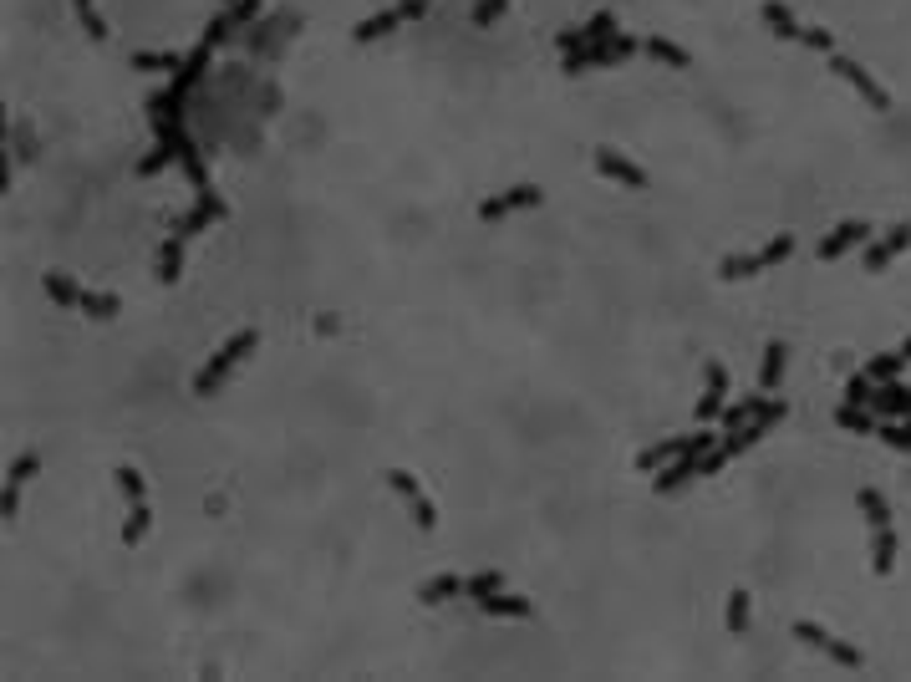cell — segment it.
Returning <instances> with one entry per match:
<instances>
[{
    "mask_svg": "<svg viewBox=\"0 0 911 682\" xmlns=\"http://www.w3.org/2000/svg\"><path fill=\"white\" fill-rule=\"evenodd\" d=\"M856 504H861L866 525H871V571H876V576H891V571H896V525H891V504H886L881 489H871V484L856 494Z\"/></svg>",
    "mask_w": 911,
    "mask_h": 682,
    "instance_id": "6da1fadb",
    "label": "cell"
},
{
    "mask_svg": "<svg viewBox=\"0 0 911 682\" xmlns=\"http://www.w3.org/2000/svg\"><path fill=\"white\" fill-rule=\"evenodd\" d=\"M255 347H260V331H255V326L235 331V336L224 341V347H219V352H214V357L199 367V377H194V392H199V397H214V392L224 387V377H230V372H235V367H240V362H245Z\"/></svg>",
    "mask_w": 911,
    "mask_h": 682,
    "instance_id": "7a4b0ae2",
    "label": "cell"
},
{
    "mask_svg": "<svg viewBox=\"0 0 911 682\" xmlns=\"http://www.w3.org/2000/svg\"><path fill=\"white\" fill-rule=\"evenodd\" d=\"M642 51V41L637 36H606V41H596V46H581V51H565V67L560 72H571V77H581V72H606V67H621V62H632V56Z\"/></svg>",
    "mask_w": 911,
    "mask_h": 682,
    "instance_id": "3957f363",
    "label": "cell"
},
{
    "mask_svg": "<svg viewBox=\"0 0 911 682\" xmlns=\"http://www.w3.org/2000/svg\"><path fill=\"white\" fill-rule=\"evenodd\" d=\"M784 413H789V403L784 397H759V413L749 418V423H738V428H723V448H728V459H738V453H749L774 423H784Z\"/></svg>",
    "mask_w": 911,
    "mask_h": 682,
    "instance_id": "277c9868",
    "label": "cell"
},
{
    "mask_svg": "<svg viewBox=\"0 0 911 682\" xmlns=\"http://www.w3.org/2000/svg\"><path fill=\"white\" fill-rule=\"evenodd\" d=\"M789 255H794V235L784 230V235H774L764 250H749V255H723L718 275H723V280H749V275H764L769 265H784Z\"/></svg>",
    "mask_w": 911,
    "mask_h": 682,
    "instance_id": "5b68a950",
    "label": "cell"
},
{
    "mask_svg": "<svg viewBox=\"0 0 911 682\" xmlns=\"http://www.w3.org/2000/svg\"><path fill=\"white\" fill-rule=\"evenodd\" d=\"M118 489H123V499H128V525H123V545H128V550H138V545H143V535H148V525H153V509H148V489H143V474H138L133 464H123V469H118Z\"/></svg>",
    "mask_w": 911,
    "mask_h": 682,
    "instance_id": "8992f818",
    "label": "cell"
},
{
    "mask_svg": "<svg viewBox=\"0 0 911 682\" xmlns=\"http://www.w3.org/2000/svg\"><path fill=\"white\" fill-rule=\"evenodd\" d=\"M713 428L703 423L698 433H677V438H662V443H652V448H642V459H637V469L642 474H657V469H667L672 459H682V453H703V448H713Z\"/></svg>",
    "mask_w": 911,
    "mask_h": 682,
    "instance_id": "52a82bcc",
    "label": "cell"
},
{
    "mask_svg": "<svg viewBox=\"0 0 911 682\" xmlns=\"http://www.w3.org/2000/svg\"><path fill=\"white\" fill-rule=\"evenodd\" d=\"M382 479H387V489H392L397 499H403V509L413 515V525H418V530H433V525H438V509H433V499L423 494V484H418L408 469H387Z\"/></svg>",
    "mask_w": 911,
    "mask_h": 682,
    "instance_id": "ba28073f",
    "label": "cell"
},
{
    "mask_svg": "<svg viewBox=\"0 0 911 682\" xmlns=\"http://www.w3.org/2000/svg\"><path fill=\"white\" fill-rule=\"evenodd\" d=\"M830 77H840L845 87H856V92H861L876 112H891V92H886V87H881V82H876L861 62H850L845 51H830Z\"/></svg>",
    "mask_w": 911,
    "mask_h": 682,
    "instance_id": "9c48e42d",
    "label": "cell"
},
{
    "mask_svg": "<svg viewBox=\"0 0 911 682\" xmlns=\"http://www.w3.org/2000/svg\"><path fill=\"white\" fill-rule=\"evenodd\" d=\"M794 637H800L805 647H815L820 657H830L835 667H866V657H861L856 647H850V642L830 637V632L820 627V621H805V616H800V621H794Z\"/></svg>",
    "mask_w": 911,
    "mask_h": 682,
    "instance_id": "30bf717a",
    "label": "cell"
},
{
    "mask_svg": "<svg viewBox=\"0 0 911 682\" xmlns=\"http://www.w3.org/2000/svg\"><path fill=\"white\" fill-rule=\"evenodd\" d=\"M535 204H545V189H540V184H515V189L489 194V199L479 204V219H484V224H499V219L520 214V209H535Z\"/></svg>",
    "mask_w": 911,
    "mask_h": 682,
    "instance_id": "8fae6325",
    "label": "cell"
},
{
    "mask_svg": "<svg viewBox=\"0 0 911 682\" xmlns=\"http://www.w3.org/2000/svg\"><path fill=\"white\" fill-rule=\"evenodd\" d=\"M591 168H596L601 179L621 184V189H647V168H642V163H632L626 153H616L611 143H601V148L591 153Z\"/></svg>",
    "mask_w": 911,
    "mask_h": 682,
    "instance_id": "7c38bea8",
    "label": "cell"
},
{
    "mask_svg": "<svg viewBox=\"0 0 911 682\" xmlns=\"http://www.w3.org/2000/svg\"><path fill=\"white\" fill-rule=\"evenodd\" d=\"M36 469H41V453H21V459L6 469V494H0V520H6V525L21 515V489L31 484Z\"/></svg>",
    "mask_w": 911,
    "mask_h": 682,
    "instance_id": "4fadbf2b",
    "label": "cell"
},
{
    "mask_svg": "<svg viewBox=\"0 0 911 682\" xmlns=\"http://www.w3.org/2000/svg\"><path fill=\"white\" fill-rule=\"evenodd\" d=\"M906 245H911V224H891V230H886L881 240H876V235L866 240V260H861V265L876 275V270H886V265H891Z\"/></svg>",
    "mask_w": 911,
    "mask_h": 682,
    "instance_id": "5bb4252c",
    "label": "cell"
},
{
    "mask_svg": "<svg viewBox=\"0 0 911 682\" xmlns=\"http://www.w3.org/2000/svg\"><path fill=\"white\" fill-rule=\"evenodd\" d=\"M871 235H876V230H871L866 219H845V224H835V230L820 240V260H840V255H850L856 245H866Z\"/></svg>",
    "mask_w": 911,
    "mask_h": 682,
    "instance_id": "9a60e30c",
    "label": "cell"
},
{
    "mask_svg": "<svg viewBox=\"0 0 911 682\" xmlns=\"http://www.w3.org/2000/svg\"><path fill=\"white\" fill-rule=\"evenodd\" d=\"M723 408H728V367L708 362V392L698 397V423H718Z\"/></svg>",
    "mask_w": 911,
    "mask_h": 682,
    "instance_id": "2e32d148",
    "label": "cell"
},
{
    "mask_svg": "<svg viewBox=\"0 0 911 682\" xmlns=\"http://www.w3.org/2000/svg\"><path fill=\"white\" fill-rule=\"evenodd\" d=\"M759 21H764V26H769V31H774L779 41H794V46H805V31H810V26H805L800 16H794V11L784 6V0H764Z\"/></svg>",
    "mask_w": 911,
    "mask_h": 682,
    "instance_id": "e0dca14e",
    "label": "cell"
},
{
    "mask_svg": "<svg viewBox=\"0 0 911 682\" xmlns=\"http://www.w3.org/2000/svg\"><path fill=\"white\" fill-rule=\"evenodd\" d=\"M606 36H616V16L611 11H596L586 26H576V31H560V51H581V46H596V41H606Z\"/></svg>",
    "mask_w": 911,
    "mask_h": 682,
    "instance_id": "ac0fdd59",
    "label": "cell"
},
{
    "mask_svg": "<svg viewBox=\"0 0 911 682\" xmlns=\"http://www.w3.org/2000/svg\"><path fill=\"white\" fill-rule=\"evenodd\" d=\"M214 219H224V199H219V194H199V199H194V209L174 224V230H179L184 240H194V235L204 230V224H214Z\"/></svg>",
    "mask_w": 911,
    "mask_h": 682,
    "instance_id": "d6986e66",
    "label": "cell"
},
{
    "mask_svg": "<svg viewBox=\"0 0 911 682\" xmlns=\"http://www.w3.org/2000/svg\"><path fill=\"white\" fill-rule=\"evenodd\" d=\"M397 26H408V21H403V11H397V6H387V11H377V16L357 21V26H352V41H357V46H372V41L392 36Z\"/></svg>",
    "mask_w": 911,
    "mask_h": 682,
    "instance_id": "ffe728a7",
    "label": "cell"
},
{
    "mask_svg": "<svg viewBox=\"0 0 911 682\" xmlns=\"http://www.w3.org/2000/svg\"><path fill=\"white\" fill-rule=\"evenodd\" d=\"M871 408H876L881 423H886V418H906V413H911V387H906V382H881L876 397H871Z\"/></svg>",
    "mask_w": 911,
    "mask_h": 682,
    "instance_id": "44dd1931",
    "label": "cell"
},
{
    "mask_svg": "<svg viewBox=\"0 0 911 682\" xmlns=\"http://www.w3.org/2000/svg\"><path fill=\"white\" fill-rule=\"evenodd\" d=\"M41 291H46V301H56L62 311H77V301H82V286L72 275H62V270H46L41 275Z\"/></svg>",
    "mask_w": 911,
    "mask_h": 682,
    "instance_id": "7402d4cb",
    "label": "cell"
},
{
    "mask_svg": "<svg viewBox=\"0 0 911 682\" xmlns=\"http://www.w3.org/2000/svg\"><path fill=\"white\" fill-rule=\"evenodd\" d=\"M179 275H184V235L174 230L163 240V250H158V280H163V286H179Z\"/></svg>",
    "mask_w": 911,
    "mask_h": 682,
    "instance_id": "603a6c76",
    "label": "cell"
},
{
    "mask_svg": "<svg viewBox=\"0 0 911 682\" xmlns=\"http://www.w3.org/2000/svg\"><path fill=\"white\" fill-rule=\"evenodd\" d=\"M642 51L652 56V62L677 67V72H682V67H693V51H688V46H677V41H667V36H647V41H642Z\"/></svg>",
    "mask_w": 911,
    "mask_h": 682,
    "instance_id": "cb8c5ba5",
    "label": "cell"
},
{
    "mask_svg": "<svg viewBox=\"0 0 911 682\" xmlns=\"http://www.w3.org/2000/svg\"><path fill=\"white\" fill-rule=\"evenodd\" d=\"M749 606H754V596H749L744 586H733V591H728V611H723L728 637H749Z\"/></svg>",
    "mask_w": 911,
    "mask_h": 682,
    "instance_id": "d4e9b609",
    "label": "cell"
},
{
    "mask_svg": "<svg viewBox=\"0 0 911 682\" xmlns=\"http://www.w3.org/2000/svg\"><path fill=\"white\" fill-rule=\"evenodd\" d=\"M479 606H484L489 616H515V621L535 616V601H530V596H509V591H494V596H484Z\"/></svg>",
    "mask_w": 911,
    "mask_h": 682,
    "instance_id": "484cf974",
    "label": "cell"
},
{
    "mask_svg": "<svg viewBox=\"0 0 911 682\" xmlns=\"http://www.w3.org/2000/svg\"><path fill=\"white\" fill-rule=\"evenodd\" d=\"M784 362H789V347H784V341H769V347H764V367H759V392H774L784 382Z\"/></svg>",
    "mask_w": 911,
    "mask_h": 682,
    "instance_id": "4316f807",
    "label": "cell"
},
{
    "mask_svg": "<svg viewBox=\"0 0 911 682\" xmlns=\"http://www.w3.org/2000/svg\"><path fill=\"white\" fill-rule=\"evenodd\" d=\"M453 596H464V576H433V581L418 586V601H423V606H443V601H453Z\"/></svg>",
    "mask_w": 911,
    "mask_h": 682,
    "instance_id": "83f0119b",
    "label": "cell"
},
{
    "mask_svg": "<svg viewBox=\"0 0 911 682\" xmlns=\"http://www.w3.org/2000/svg\"><path fill=\"white\" fill-rule=\"evenodd\" d=\"M835 423H840L845 433H876V428H881L876 408L866 413V408H856V403H840V408H835Z\"/></svg>",
    "mask_w": 911,
    "mask_h": 682,
    "instance_id": "f1b7e54d",
    "label": "cell"
},
{
    "mask_svg": "<svg viewBox=\"0 0 911 682\" xmlns=\"http://www.w3.org/2000/svg\"><path fill=\"white\" fill-rule=\"evenodd\" d=\"M77 311H82V316H92V321H112V316H118V311H123V301H118V296H112V291H102V296H97V291H82Z\"/></svg>",
    "mask_w": 911,
    "mask_h": 682,
    "instance_id": "f546056e",
    "label": "cell"
},
{
    "mask_svg": "<svg viewBox=\"0 0 911 682\" xmlns=\"http://www.w3.org/2000/svg\"><path fill=\"white\" fill-rule=\"evenodd\" d=\"M901 367H906V357H901V347H896V352H886V357H871L861 372L881 387V382H896V377H901Z\"/></svg>",
    "mask_w": 911,
    "mask_h": 682,
    "instance_id": "4dcf8cb0",
    "label": "cell"
},
{
    "mask_svg": "<svg viewBox=\"0 0 911 682\" xmlns=\"http://www.w3.org/2000/svg\"><path fill=\"white\" fill-rule=\"evenodd\" d=\"M876 438H881L886 448H896V453H911V413H906V418H886V423L876 428Z\"/></svg>",
    "mask_w": 911,
    "mask_h": 682,
    "instance_id": "1f68e13d",
    "label": "cell"
},
{
    "mask_svg": "<svg viewBox=\"0 0 911 682\" xmlns=\"http://www.w3.org/2000/svg\"><path fill=\"white\" fill-rule=\"evenodd\" d=\"M184 56L179 51H138L133 56V72H179Z\"/></svg>",
    "mask_w": 911,
    "mask_h": 682,
    "instance_id": "d6a6232c",
    "label": "cell"
},
{
    "mask_svg": "<svg viewBox=\"0 0 911 682\" xmlns=\"http://www.w3.org/2000/svg\"><path fill=\"white\" fill-rule=\"evenodd\" d=\"M494 591H504V576H499V571L464 576V596H469V601H484V596H494Z\"/></svg>",
    "mask_w": 911,
    "mask_h": 682,
    "instance_id": "836d02e7",
    "label": "cell"
},
{
    "mask_svg": "<svg viewBox=\"0 0 911 682\" xmlns=\"http://www.w3.org/2000/svg\"><path fill=\"white\" fill-rule=\"evenodd\" d=\"M72 11H77V21L92 41H107V21H102V11L92 6V0H72Z\"/></svg>",
    "mask_w": 911,
    "mask_h": 682,
    "instance_id": "e575fe53",
    "label": "cell"
},
{
    "mask_svg": "<svg viewBox=\"0 0 911 682\" xmlns=\"http://www.w3.org/2000/svg\"><path fill=\"white\" fill-rule=\"evenodd\" d=\"M871 397H876V382L866 377V372H856L845 382V403H856V408H871Z\"/></svg>",
    "mask_w": 911,
    "mask_h": 682,
    "instance_id": "d590c367",
    "label": "cell"
},
{
    "mask_svg": "<svg viewBox=\"0 0 911 682\" xmlns=\"http://www.w3.org/2000/svg\"><path fill=\"white\" fill-rule=\"evenodd\" d=\"M759 397H764V392H754V397H744V403L723 408V418H718V423H723V428H738V423H749V418L759 413Z\"/></svg>",
    "mask_w": 911,
    "mask_h": 682,
    "instance_id": "8d00e7d4",
    "label": "cell"
},
{
    "mask_svg": "<svg viewBox=\"0 0 911 682\" xmlns=\"http://www.w3.org/2000/svg\"><path fill=\"white\" fill-rule=\"evenodd\" d=\"M504 6H509V0H479V6L469 11V21H474V26H494V21L504 16Z\"/></svg>",
    "mask_w": 911,
    "mask_h": 682,
    "instance_id": "74e56055",
    "label": "cell"
},
{
    "mask_svg": "<svg viewBox=\"0 0 911 682\" xmlns=\"http://www.w3.org/2000/svg\"><path fill=\"white\" fill-rule=\"evenodd\" d=\"M805 46H810V51H825V56H830V51H835V36H830L825 26H810V31H805Z\"/></svg>",
    "mask_w": 911,
    "mask_h": 682,
    "instance_id": "f35d334b",
    "label": "cell"
},
{
    "mask_svg": "<svg viewBox=\"0 0 911 682\" xmlns=\"http://www.w3.org/2000/svg\"><path fill=\"white\" fill-rule=\"evenodd\" d=\"M433 0H397V11H403V21H423Z\"/></svg>",
    "mask_w": 911,
    "mask_h": 682,
    "instance_id": "ab89813d",
    "label": "cell"
},
{
    "mask_svg": "<svg viewBox=\"0 0 911 682\" xmlns=\"http://www.w3.org/2000/svg\"><path fill=\"white\" fill-rule=\"evenodd\" d=\"M901 357H906V362H911V336H906V341H901Z\"/></svg>",
    "mask_w": 911,
    "mask_h": 682,
    "instance_id": "60d3db41",
    "label": "cell"
},
{
    "mask_svg": "<svg viewBox=\"0 0 911 682\" xmlns=\"http://www.w3.org/2000/svg\"><path fill=\"white\" fill-rule=\"evenodd\" d=\"M219 6H235V0H219Z\"/></svg>",
    "mask_w": 911,
    "mask_h": 682,
    "instance_id": "b9f144b4",
    "label": "cell"
}]
</instances>
